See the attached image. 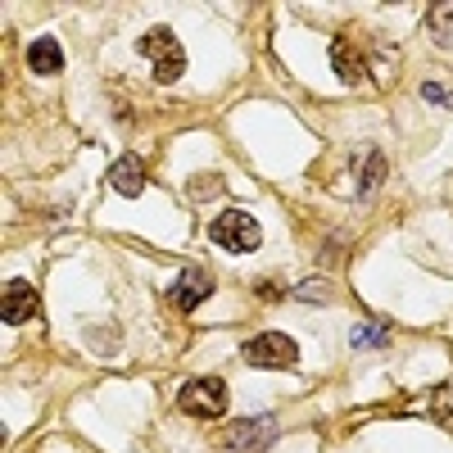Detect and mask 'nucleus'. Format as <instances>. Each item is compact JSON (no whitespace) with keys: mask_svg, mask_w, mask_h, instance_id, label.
<instances>
[{"mask_svg":"<svg viewBox=\"0 0 453 453\" xmlns=\"http://www.w3.org/2000/svg\"><path fill=\"white\" fill-rule=\"evenodd\" d=\"M277 440V422L273 418H245V422H236V431L226 435V444H232L236 453H263Z\"/></svg>","mask_w":453,"mask_h":453,"instance_id":"obj_6","label":"nucleus"},{"mask_svg":"<svg viewBox=\"0 0 453 453\" xmlns=\"http://www.w3.org/2000/svg\"><path fill=\"white\" fill-rule=\"evenodd\" d=\"M422 96H426L431 104H453V96H449L440 82H426V87H422Z\"/></svg>","mask_w":453,"mask_h":453,"instance_id":"obj_16","label":"nucleus"},{"mask_svg":"<svg viewBox=\"0 0 453 453\" xmlns=\"http://www.w3.org/2000/svg\"><path fill=\"white\" fill-rule=\"evenodd\" d=\"M36 309H42V299H36V290H32V281H5V290H0V318H5L10 326H19V322H32L36 318Z\"/></svg>","mask_w":453,"mask_h":453,"instance_id":"obj_5","label":"nucleus"},{"mask_svg":"<svg viewBox=\"0 0 453 453\" xmlns=\"http://www.w3.org/2000/svg\"><path fill=\"white\" fill-rule=\"evenodd\" d=\"M27 68L36 73V78H50V73L64 68V50H59L55 36H42V42L27 46Z\"/></svg>","mask_w":453,"mask_h":453,"instance_id":"obj_8","label":"nucleus"},{"mask_svg":"<svg viewBox=\"0 0 453 453\" xmlns=\"http://www.w3.org/2000/svg\"><path fill=\"white\" fill-rule=\"evenodd\" d=\"M241 358L250 367H295L299 345H295L290 335H281V331H263V335H254L250 345L241 349Z\"/></svg>","mask_w":453,"mask_h":453,"instance_id":"obj_3","label":"nucleus"},{"mask_svg":"<svg viewBox=\"0 0 453 453\" xmlns=\"http://www.w3.org/2000/svg\"><path fill=\"white\" fill-rule=\"evenodd\" d=\"M331 64H335V73H340L345 82H354V87H358V82H367V68H363V59H358L345 42H335V46H331Z\"/></svg>","mask_w":453,"mask_h":453,"instance_id":"obj_10","label":"nucleus"},{"mask_svg":"<svg viewBox=\"0 0 453 453\" xmlns=\"http://www.w3.org/2000/svg\"><path fill=\"white\" fill-rule=\"evenodd\" d=\"M209 295H213V277H209L204 268H186V273L168 286V304L181 309V313H191V309L204 304Z\"/></svg>","mask_w":453,"mask_h":453,"instance_id":"obj_4","label":"nucleus"},{"mask_svg":"<svg viewBox=\"0 0 453 453\" xmlns=\"http://www.w3.org/2000/svg\"><path fill=\"white\" fill-rule=\"evenodd\" d=\"M177 408L191 412V418L213 422V418H222V412H226V386L218 381V376H196V381H181Z\"/></svg>","mask_w":453,"mask_h":453,"instance_id":"obj_2","label":"nucleus"},{"mask_svg":"<svg viewBox=\"0 0 453 453\" xmlns=\"http://www.w3.org/2000/svg\"><path fill=\"white\" fill-rule=\"evenodd\" d=\"M435 418H440L444 426H453V390H449V386L435 390Z\"/></svg>","mask_w":453,"mask_h":453,"instance_id":"obj_15","label":"nucleus"},{"mask_svg":"<svg viewBox=\"0 0 453 453\" xmlns=\"http://www.w3.org/2000/svg\"><path fill=\"white\" fill-rule=\"evenodd\" d=\"M386 340H390L386 326H354V345H358V349H381Z\"/></svg>","mask_w":453,"mask_h":453,"instance_id":"obj_14","label":"nucleus"},{"mask_svg":"<svg viewBox=\"0 0 453 453\" xmlns=\"http://www.w3.org/2000/svg\"><path fill=\"white\" fill-rule=\"evenodd\" d=\"M381 177H386V155H376V150H372L367 168H363V181H358V196H372V186L381 181Z\"/></svg>","mask_w":453,"mask_h":453,"instance_id":"obj_13","label":"nucleus"},{"mask_svg":"<svg viewBox=\"0 0 453 453\" xmlns=\"http://www.w3.org/2000/svg\"><path fill=\"white\" fill-rule=\"evenodd\" d=\"M109 181H113V191H119L123 200H136L145 191V164L136 155H123L119 164L109 168Z\"/></svg>","mask_w":453,"mask_h":453,"instance_id":"obj_7","label":"nucleus"},{"mask_svg":"<svg viewBox=\"0 0 453 453\" xmlns=\"http://www.w3.org/2000/svg\"><path fill=\"white\" fill-rule=\"evenodd\" d=\"M426 27H431V36L435 42H453V5H431V19H426Z\"/></svg>","mask_w":453,"mask_h":453,"instance_id":"obj_11","label":"nucleus"},{"mask_svg":"<svg viewBox=\"0 0 453 453\" xmlns=\"http://www.w3.org/2000/svg\"><path fill=\"white\" fill-rule=\"evenodd\" d=\"M209 236H213V245L232 250V254H250V250H258V245H263V226H258L245 209H226V213H218V218H213Z\"/></svg>","mask_w":453,"mask_h":453,"instance_id":"obj_1","label":"nucleus"},{"mask_svg":"<svg viewBox=\"0 0 453 453\" xmlns=\"http://www.w3.org/2000/svg\"><path fill=\"white\" fill-rule=\"evenodd\" d=\"M177 50V36H173V27H150V32H141V42H136V55H145L150 64H159L164 55H173Z\"/></svg>","mask_w":453,"mask_h":453,"instance_id":"obj_9","label":"nucleus"},{"mask_svg":"<svg viewBox=\"0 0 453 453\" xmlns=\"http://www.w3.org/2000/svg\"><path fill=\"white\" fill-rule=\"evenodd\" d=\"M181 73H186V55H181V46H177L173 55H164V59L155 64V82H159V87H168V82H177V78H181Z\"/></svg>","mask_w":453,"mask_h":453,"instance_id":"obj_12","label":"nucleus"}]
</instances>
